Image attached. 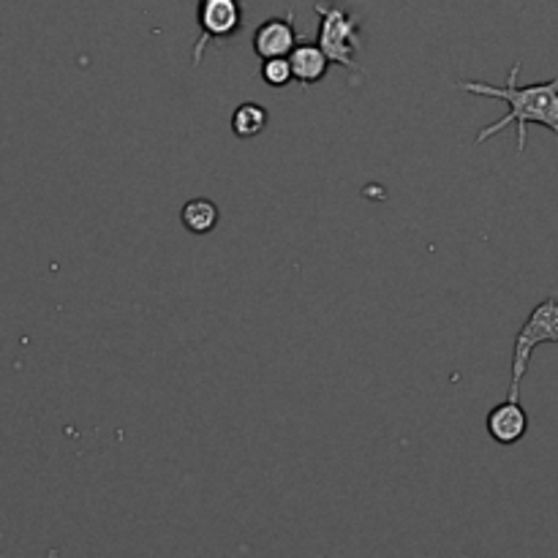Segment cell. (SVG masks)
Segmentation results:
<instances>
[{
	"mask_svg": "<svg viewBox=\"0 0 558 558\" xmlns=\"http://www.w3.org/2000/svg\"><path fill=\"white\" fill-rule=\"evenodd\" d=\"M521 60L510 69V76L501 87L488 85V82H456L458 90H466L472 96H488V98H499L510 107V112L505 114L496 123L485 125L477 136H474V145H483L488 142L490 136L501 134L505 129L515 125L518 129V153L526 150V134L529 125L537 123L550 129L554 134H558V76L548 82H534V85H518V74H521Z\"/></svg>",
	"mask_w": 558,
	"mask_h": 558,
	"instance_id": "1",
	"label": "cell"
},
{
	"mask_svg": "<svg viewBox=\"0 0 558 558\" xmlns=\"http://www.w3.org/2000/svg\"><path fill=\"white\" fill-rule=\"evenodd\" d=\"M262 80L270 87H287L289 82H292V65H289V58L262 60Z\"/></svg>",
	"mask_w": 558,
	"mask_h": 558,
	"instance_id": "10",
	"label": "cell"
},
{
	"mask_svg": "<svg viewBox=\"0 0 558 558\" xmlns=\"http://www.w3.org/2000/svg\"><path fill=\"white\" fill-rule=\"evenodd\" d=\"M196 22H199V38L194 41L191 65L199 69L205 52L213 44L229 41L243 31V0H199L196 3Z\"/></svg>",
	"mask_w": 558,
	"mask_h": 558,
	"instance_id": "4",
	"label": "cell"
},
{
	"mask_svg": "<svg viewBox=\"0 0 558 558\" xmlns=\"http://www.w3.org/2000/svg\"><path fill=\"white\" fill-rule=\"evenodd\" d=\"M543 343H558V300L548 298L529 314L523 327L515 336V349H512V376H510V398L521 401L523 376L529 374V363L537 347Z\"/></svg>",
	"mask_w": 558,
	"mask_h": 558,
	"instance_id": "3",
	"label": "cell"
},
{
	"mask_svg": "<svg viewBox=\"0 0 558 558\" xmlns=\"http://www.w3.org/2000/svg\"><path fill=\"white\" fill-rule=\"evenodd\" d=\"M316 16H319V31H316V44L327 60L343 69L360 71V52H363V25L352 9L336 0H322L314 3Z\"/></svg>",
	"mask_w": 558,
	"mask_h": 558,
	"instance_id": "2",
	"label": "cell"
},
{
	"mask_svg": "<svg viewBox=\"0 0 558 558\" xmlns=\"http://www.w3.org/2000/svg\"><path fill=\"white\" fill-rule=\"evenodd\" d=\"M485 428H488V436L496 445L512 447L518 441H523V436L529 434V414L521 407V401L507 398L505 403L490 409L488 420H485Z\"/></svg>",
	"mask_w": 558,
	"mask_h": 558,
	"instance_id": "6",
	"label": "cell"
},
{
	"mask_svg": "<svg viewBox=\"0 0 558 558\" xmlns=\"http://www.w3.org/2000/svg\"><path fill=\"white\" fill-rule=\"evenodd\" d=\"M267 123H270V114L262 104L245 101L232 112V134L238 140H254L267 129Z\"/></svg>",
	"mask_w": 558,
	"mask_h": 558,
	"instance_id": "9",
	"label": "cell"
},
{
	"mask_svg": "<svg viewBox=\"0 0 558 558\" xmlns=\"http://www.w3.org/2000/svg\"><path fill=\"white\" fill-rule=\"evenodd\" d=\"M289 65H292V82L311 87L325 80L327 69H330V60L322 52L319 44H298L289 52Z\"/></svg>",
	"mask_w": 558,
	"mask_h": 558,
	"instance_id": "7",
	"label": "cell"
},
{
	"mask_svg": "<svg viewBox=\"0 0 558 558\" xmlns=\"http://www.w3.org/2000/svg\"><path fill=\"white\" fill-rule=\"evenodd\" d=\"M218 218H221V210L216 202L205 199V196L189 199L180 210V221L191 234H210L218 227Z\"/></svg>",
	"mask_w": 558,
	"mask_h": 558,
	"instance_id": "8",
	"label": "cell"
},
{
	"mask_svg": "<svg viewBox=\"0 0 558 558\" xmlns=\"http://www.w3.org/2000/svg\"><path fill=\"white\" fill-rule=\"evenodd\" d=\"M298 31H294V11L289 9L283 16H270L262 22L254 31V52L265 58H289L294 47H298Z\"/></svg>",
	"mask_w": 558,
	"mask_h": 558,
	"instance_id": "5",
	"label": "cell"
}]
</instances>
